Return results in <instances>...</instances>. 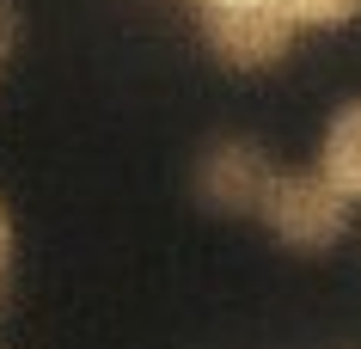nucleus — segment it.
Segmentation results:
<instances>
[{
	"label": "nucleus",
	"mask_w": 361,
	"mask_h": 349,
	"mask_svg": "<svg viewBox=\"0 0 361 349\" xmlns=\"http://www.w3.org/2000/svg\"><path fill=\"white\" fill-rule=\"evenodd\" d=\"M319 172L331 178L349 202H361V98H349V104L331 111L324 141H319Z\"/></svg>",
	"instance_id": "4"
},
{
	"label": "nucleus",
	"mask_w": 361,
	"mask_h": 349,
	"mask_svg": "<svg viewBox=\"0 0 361 349\" xmlns=\"http://www.w3.org/2000/svg\"><path fill=\"white\" fill-rule=\"evenodd\" d=\"M13 43H19V6L0 0V74H6V61H13Z\"/></svg>",
	"instance_id": "6"
},
{
	"label": "nucleus",
	"mask_w": 361,
	"mask_h": 349,
	"mask_svg": "<svg viewBox=\"0 0 361 349\" xmlns=\"http://www.w3.org/2000/svg\"><path fill=\"white\" fill-rule=\"evenodd\" d=\"M251 221H264L269 239H282L288 252H324V245H337L349 221H355V202L319 172V166H300V172H269L264 196H257V209Z\"/></svg>",
	"instance_id": "1"
},
{
	"label": "nucleus",
	"mask_w": 361,
	"mask_h": 349,
	"mask_svg": "<svg viewBox=\"0 0 361 349\" xmlns=\"http://www.w3.org/2000/svg\"><path fill=\"white\" fill-rule=\"evenodd\" d=\"M202 43L209 56L233 74H264L288 61L300 25L282 13V0H202Z\"/></svg>",
	"instance_id": "2"
},
{
	"label": "nucleus",
	"mask_w": 361,
	"mask_h": 349,
	"mask_svg": "<svg viewBox=\"0 0 361 349\" xmlns=\"http://www.w3.org/2000/svg\"><path fill=\"white\" fill-rule=\"evenodd\" d=\"M196 6H202V0H196Z\"/></svg>",
	"instance_id": "8"
},
{
	"label": "nucleus",
	"mask_w": 361,
	"mask_h": 349,
	"mask_svg": "<svg viewBox=\"0 0 361 349\" xmlns=\"http://www.w3.org/2000/svg\"><path fill=\"white\" fill-rule=\"evenodd\" d=\"M269 172H276V159L251 135H221V141H209V154L196 159V196L214 214H251L264 184H269Z\"/></svg>",
	"instance_id": "3"
},
{
	"label": "nucleus",
	"mask_w": 361,
	"mask_h": 349,
	"mask_svg": "<svg viewBox=\"0 0 361 349\" xmlns=\"http://www.w3.org/2000/svg\"><path fill=\"white\" fill-rule=\"evenodd\" d=\"M282 13L300 31H337V25L361 19V0H282Z\"/></svg>",
	"instance_id": "5"
},
{
	"label": "nucleus",
	"mask_w": 361,
	"mask_h": 349,
	"mask_svg": "<svg viewBox=\"0 0 361 349\" xmlns=\"http://www.w3.org/2000/svg\"><path fill=\"white\" fill-rule=\"evenodd\" d=\"M6 276H13V214L0 202V294H6Z\"/></svg>",
	"instance_id": "7"
}]
</instances>
